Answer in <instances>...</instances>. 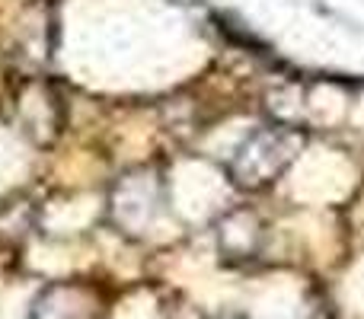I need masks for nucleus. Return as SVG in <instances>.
<instances>
[{
    "instance_id": "nucleus-1",
    "label": "nucleus",
    "mask_w": 364,
    "mask_h": 319,
    "mask_svg": "<svg viewBox=\"0 0 364 319\" xmlns=\"http://www.w3.org/2000/svg\"><path fill=\"white\" fill-rule=\"evenodd\" d=\"M301 144L304 138L291 128H259L237 151L233 175L243 185H265V182L284 173V166L297 157Z\"/></svg>"
}]
</instances>
